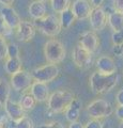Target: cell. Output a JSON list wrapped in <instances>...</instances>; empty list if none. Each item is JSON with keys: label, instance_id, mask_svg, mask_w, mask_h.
<instances>
[{"label": "cell", "instance_id": "6da1fadb", "mask_svg": "<svg viewBox=\"0 0 123 128\" xmlns=\"http://www.w3.org/2000/svg\"><path fill=\"white\" fill-rule=\"evenodd\" d=\"M119 80L118 73L112 75H105L100 72H94L90 77V86L93 93L103 94L111 91L117 86Z\"/></svg>", "mask_w": 123, "mask_h": 128}, {"label": "cell", "instance_id": "7a4b0ae2", "mask_svg": "<svg viewBox=\"0 0 123 128\" xmlns=\"http://www.w3.org/2000/svg\"><path fill=\"white\" fill-rule=\"evenodd\" d=\"M74 99L75 97L73 92L69 90H58L50 94L47 105L49 111L53 113H61L66 111Z\"/></svg>", "mask_w": 123, "mask_h": 128}, {"label": "cell", "instance_id": "3957f363", "mask_svg": "<svg viewBox=\"0 0 123 128\" xmlns=\"http://www.w3.org/2000/svg\"><path fill=\"white\" fill-rule=\"evenodd\" d=\"M34 26L37 30L42 32L44 35L49 38H56L62 30L60 19L56 14H47L38 20H34Z\"/></svg>", "mask_w": 123, "mask_h": 128}, {"label": "cell", "instance_id": "277c9868", "mask_svg": "<svg viewBox=\"0 0 123 128\" xmlns=\"http://www.w3.org/2000/svg\"><path fill=\"white\" fill-rule=\"evenodd\" d=\"M44 56L49 64H59L66 57L64 45L57 38L48 40L44 45Z\"/></svg>", "mask_w": 123, "mask_h": 128}, {"label": "cell", "instance_id": "5b68a950", "mask_svg": "<svg viewBox=\"0 0 123 128\" xmlns=\"http://www.w3.org/2000/svg\"><path fill=\"white\" fill-rule=\"evenodd\" d=\"M87 111L93 120H101L110 116L113 109L111 105L105 99H95L88 105Z\"/></svg>", "mask_w": 123, "mask_h": 128}, {"label": "cell", "instance_id": "8992f818", "mask_svg": "<svg viewBox=\"0 0 123 128\" xmlns=\"http://www.w3.org/2000/svg\"><path fill=\"white\" fill-rule=\"evenodd\" d=\"M59 73H60V70L56 64H46V65L34 68L31 72V75H32L34 81L48 83L56 79Z\"/></svg>", "mask_w": 123, "mask_h": 128}, {"label": "cell", "instance_id": "52a82bcc", "mask_svg": "<svg viewBox=\"0 0 123 128\" xmlns=\"http://www.w3.org/2000/svg\"><path fill=\"white\" fill-rule=\"evenodd\" d=\"M33 78L31 73L27 70H21L19 73L11 76V86L15 91L25 93L27 90H29L33 83Z\"/></svg>", "mask_w": 123, "mask_h": 128}, {"label": "cell", "instance_id": "ba28073f", "mask_svg": "<svg viewBox=\"0 0 123 128\" xmlns=\"http://www.w3.org/2000/svg\"><path fill=\"white\" fill-rule=\"evenodd\" d=\"M72 59L74 64L80 70H87L91 67L93 61V54H90L89 51H87L84 47L78 45L74 48L73 54H72Z\"/></svg>", "mask_w": 123, "mask_h": 128}, {"label": "cell", "instance_id": "9c48e42d", "mask_svg": "<svg viewBox=\"0 0 123 128\" xmlns=\"http://www.w3.org/2000/svg\"><path fill=\"white\" fill-rule=\"evenodd\" d=\"M89 20L91 28L94 31H101L106 27L107 22H108V14L102 6L92 8Z\"/></svg>", "mask_w": 123, "mask_h": 128}, {"label": "cell", "instance_id": "30bf717a", "mask_svg": "<svg viewBox=\"0 0 123 128\" xmlns=\"http://www.w3.org/2000/svg\"><path fill=\"white\" fill-rule=\"evenodd\" d=\"M78 44L90 54H95L100 48V38L94 31H86L79 36Z\"/></svg>", "mask_w": 123, "mask_h": 128}, {"label": "cell", "instance_id": "8fae6325", "mask_svg": "<svg viewBox=\"0 0 123 128\" xmlns=\"http://www.w3.org/2000/svg\"><path fill=\"white\" fill-rule=\"evenodd\" d=\"M35 32H37V28L34 26V22L22 20L16 29V38L19 42L27 43L33 40L35 36Z\"/></svg>", "mask_w": 123, "mask_h": 128}, {"label": "cell", "instance_id": "7c38bea8", "mask_svg": "<svg viewBox=\"0 0 123 128\" xmlns=\"http://www.w3.org/2000/svg\"><path fill=\"white\" fill-rule=\"evenodd\" d=\"M0 16L12 31L16 30L19 24L22 22L21 16L18 15L17 11L13 6H2L0 10Z\"/></svg>", "mask_w": 123, "mask_h": 128}, {"label": "cell", "instance_id": "4fadbf2b", "mask_svg": "<svg viewBox=\"0 0 123 128\" xmlns=\"http://www.w3.org/2000/svg\"><path fill=\"white\" fill-rule=\"evenodd\" d=\"M92 6L88 0H75L73 4L71 6L75 17L78 20H85L90 17L91 11H92Z\"/></svg>", "mask_w": 123, "mask_h": 128}, {"label": "cell", "instance_id": "5bb4252c", "mask_svg": "<svg viewBox=\"0 0 123 128\" xmlns=\"http://www.w3.org/2000/svg\"><path fill=\"white\" fill-rule=\"evenodd\" d=\"M3 107H5L7 116L13 122H17L21 118H23L24 116H26L25 110H24V108L21 106L19 102H13V100H11V99H9Z\"/></svg>", "mask_w": 123, "mask_h": 128}, {"label": "cell", "instance_id": "9a60e30c", "mask_svg": "<svg viewBox=\"0 0 123 128\" xmlns=\"http://www.w3.org/2000/svg\"><path fill=\"white\" fill-rule=\"evenodd\" d=\"M30 93L33 95L35 100L38 102H47L49 98V88L47 83L40 82V81H34L32 86L30 88Z\"/></svg>", "mask_w": 123, "mask_h": 128}, {"label": "cell", "instance_id": "2e32d148", "mask_svg": "<svg viewBox=\"0 0 123 128\" xmlns=\"http://www.w3.org/2000/svg\"><path fill=\"white\" fill-rule=\"evenodd\" d=\"M97 72L105 75H112L117 73V64L109 56H102L96 60Z\"/></svg>", "mask_w": 123, "mask_h": 128}, {"label": "cell", "instance_id": "e0dca14e", "mask_svg": "<svg viewBox=\"0 0 123 128\" xmlns=\"http://www.w3.org/2000/svg\"><path fill=\"white\" fill-rule=\"evenodd\" d=\"M28 12H29V15L34 20L41 19L47 15V9H46L45 3L42 1H39V0H34V1L30 3L28 8Z\"/></svg>", "mask_w": 123, "mask_h": 128}, {"label": "cell", "instance_id": "ac0fdd59", "mask_svg": "<svg viewBox=\"0 0 123 128\" xmlns=\"http://www.w3.org/2000/svg\"><path fill=\"white\" fill-rule=\"evenodd\" d=\"M81 107H82V102L79 100V99L75 98L65 111V118L70 123L77 122L79 118V115H80Z\"/></svg>", "mask_w": 123, "mask_h": 128}, {"label": "cell", "instance_id": "d6986e66", "mask_svg": "<svg viewBox=\"0 0 123 128\" xmlns=\"http://www.w3.org/2000/svg\"><path fill=\"white\" fill-rule=\"evenodd\" d=\"M5 70L9 75H15L23 70V63L21 58H7Z\"/></svg>", "mask_w": 123, "mask_h": 128}, {"label": "cell", "instance_id": "ffe728a7", "mask_svg": "<svg viewBox=\"0 0 123 128\" xmlns=\"http://www.w3.org/2000/svg\"><path fill=\"white\" fill-rule=\"evenodd\" d=\"M108 25L114 31H120L123 29V13L112 11L108 13Z\"/></svg>", "mask_w": 123, "mask_h": 128}, {"label": "cell", "instance_id": "44dd1931", "mask_svg": "<svg viewBox=\"0 0 123 128\" xmlns=\"http://www.w3.org/2000/svg\"><path fill=\"white\" fill-rule=\"evenodd\" d=\"M59 19H60V24L62 29H69L74 24V22L76 20V17L73 13L72 9H66L65 11H63L62 13H60V16H59Z\"/></svg>", "mask_w": 123, "mask_h": 128}, {"label": "cell", "instance_id": "7402d4cb", "mask_svg": "<svg viewBox=\"0 0 123 128\" xmlns=\"http://www.w3.org/2000/svg\"><path fill=\"white\" fill-rule=\"evenodd\" d=\"M11 86L6 79L0 78V106H5L10 99Z\"/></svg>", "mask_w": 123, "mask_h": 128}, {"label": "cell", "instance_id": "603a6c76", "mask_svg": "<svg viewBox=\"0 0 123 128\" xmlns=\"http://www.w3.org/2000/svg\"><path fill=\"white\" fill-rule=\"evenodd\" d=\"M37 102H38L35 100V98L31 93H24L21 99H19V104H21V106L24 108L25 111L32 110L35 107V105H37Z\"/></svg>", "mask_w": 123, "mask_h": 128}, {"label": "cell", "instance_id": "cb8c5ba5", "mask_svg": "<svg viewBox=\"0 0 123 128\" xmlns=\"http://www.w3.org/2000/svg\"><path fill=\"white\" fill-rule=\"evenodd\" d=\"M51 9L55 13H62L63 11L71 8V0H50Z\"/></svg>", "mask_w": 123, "mask_h": 128}, {"label": "cell", "instance_id": "d4e9b609", "mask_svg": "<svg viewBox=\"0 0 123 128\" xmlns=\"http://www.w3.org/2000/svg\"><path fill=\"white\" fill-rule=\"evenodd\" d=\"M13 128H34V123L29 116H24L17 122L13 123Z\"/></svg>", "mask_w": 123, "mask_h": 128}, {"label": "cell", "instance_id": "484cf974", "mask_svg": "<svg viewBox=\"0 0 123 128\" xmlns=\"http://www.w3.org/2000/svg\"><path fill=\"white\" fill-rule=\"evenodd\" d=\"M8 58H19V48L16 44L10 43L8 45Z\"/></svg>", "mask_w": 123, "mask_h": 128}, {"label": "cell", "instance_id": "4316f807", "mask_svg": "<svg viewBox=\"0 0 123 128\" xmlns=\"http://www.w3.org/2000/svg\"><path fill=\"white\" fill-rule=\"evenodd\" d=\"M11 33H12V30L6 24V22L2 19L1 16H0V38H6L8 35H10Z\"/></svg>", "mask_w": 123, "mask_h": 128}, {"label": "cell", "instance_id": "83f0119b", "mask_svg": "<svg viewBox=\"0 0 123 128\" xmlns=\"http://www.w3.org/2000/svg\"><path fill=\"white\" fill-rule=\"evenodd\" d=\"M8 45L6 38H0V60L8 58Z\"/></svg>", "mask_w": 123, "mask_h": 128}, {"label": "cell", "instance_id": "f1b7e54d", "mask_svg": "<svg viewBox=\"0 0 123 128\" xmlns=\"http://www.w3.org/2000/svg\"><path fill=\"white\" fill-rule=\"evenodd\" d=\"M111 41L113 43V45L123 44V29L120 30V31H114V32H112Z\"/></svg>", "mask_w": 123, "mask_h": 128}, {"label": "cell", "instance_id": "f546056e", "mask_svg": "<svg viewBox=\"0 0 123 128\" xmlns=\"http://www.w3.org/2000/svg\"><path fill=\"white\" fill-rule=\"evenodd\" d=\"M84 128H103V124L100 120H91L85 125Z\"/></svg>", "mask_w": 123, "mask_h": 128}, {"label": "cell", "instance_id": "4dcf8cb0", "mask_svg": "<svg viewBox=\"0 0 123 128\" xmlns=\"http://www.w3.org/2000/svg\"><path fill=\"white\" fill-rule=\"evenodd\" d=\"M37 128H64V126H63L60 122H50V123L40 125Z\"/></svg>", "mask_w": 123, "mask_h": 128}, {"label": "cell", "instance_id": "1f68e13d", "mask_svg": "<svg viewBox=\"0 0 123 128\" xmlns=\"http://www.w3.org/2000/svg\"><path fill=\"white\" fill-rule=\"evenodd\" d=\"M112 54L117 57H123V44L119 45H113L112 47Z\"/></svg>", "mask_w": 123, "mask_h": 128}, {"label": "cell", "instance_id": "d6a6232c", "mask_svg": "<svg viewBox=\"0 0 123 128\" xmlns=\"http://www.w3.org/2000/svg\"><path fill=\"white\" fill-rule=\"evenodd\" d=\"M113 9L114 11L123 13V0H113Z\"/></svg>", "mask_w": 123, "mask_h": 128}, {"label": "cell", "instance_id": "836d02e7", "mask_svg": "<svg viewBox=\"0 0 123 128\" xmlns=\"http://www.w3.org/2000/svg\"><path fill=\"white\" fill-rule=\"evenodd\" d=\"M116 100L119 106H123V89L119 90L116 95Z\"/></svg>", "mask_w": 123, "mask_h": 128}, {"label": "cell", "instance_id": "e575fe53", "mask_svg": "<svg viewBox=\"0 0 123 128\" xmlns=\"http://www.w3.org/2000/svg\"><path fill=\"white\" fill-rule=\"evenodd\" d=\"M10 118L8 116H2L0 120V128H8V124H9Z\"/></svg>", "mask_w": 123, "mask_h": 128}, {"label": "cell", "instance_id": "d590c367", "mask_svg": "<svg viewBox=\"0 0 123 128\" xmlns=\"http://www.w3.org/2000/svg\"><path fill=\"white\" fill-rule=\"evenodd\" d=\"M116 115L121 122L123 121V106H119L116 109Z\"/></svg>", "mask_w": 123, "mask_h": 128}, {"label": "cell", "instance_id": "8d00e7d4", "mask_svg": "<svg viewBox=\"0 0 123 128\" xmlns=\"http://www.w3.org/2000/svg\"><path fill=\"white\" fill-rule=\"evenodd\" d=\"M15 0H0V4H2V6H12Z\"/></svg>", "mask_w": 123, "mask_h": 128}, {"label": "cell", "instance_id": "74e56055", "mask_svg": "<svg viewBox=\"0 0 123 128\" xmlns=\"http://www.w3.org/2000/svg\"><path fill=\"white\" fill-rule=\"evenodd\" d=\"M104 1L105 0H90V3L93 8H95V6H101Z\"/></svg>", "mask_w": 123, "mask_h": 128}, {"label": "cell", "instance_id": "f35d334b", "mask_svg": "<svg viewBox=\"0 0 123 128\" xmlns=\"http://www.w3.org/2000/svg\"><path fill=\"white\" fill-rule=\"evenodd\" d=\"M85 126L82 125L81 123H79L78 121L77 122H73V123H71L70 124V126H69V128H84Z\"/></svg>", "mask_w": 123, "mask_h": 128}, {"label": "cell", "instance_id": "ab89813d", "mask_svg": "<svg viewBox=\"0 0 123 128\" xmlns=\"http://www.w3.org/2000/svg\"><path fill=\"white\" fill-rule=\"evenodd\" d=\"M119 128H123V121L120 123V125H119Z\"/></svg>", "mask_w": 123, "mask_h": 128}, {"label": "cell", "instance_id": "60d3db41", "mask_svg": "<svg viewBox=\"0 0 123 128\" xmlns=\"http://www.w3.org/2000/svg\"><path fill=\"white\" fill-rule=\"evenodd\" d=\"M39 1H42V2L45 3V2H47V1H49V0H39Z\"/></svg>", "mask_w": 123, "mask_h": 128}]
</instances>
